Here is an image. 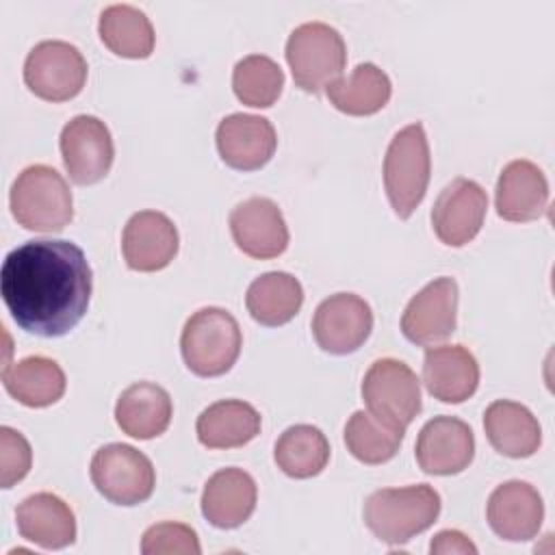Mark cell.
<instances>
[{"label": "cell", "mask_w": 555, "mask_h": 555, "mask_svg": "<svg viewBox=\"0 0 555 555\" xmlns=\"http://www.w3.org/2000/svg\"><path fill=\"white\" fill-rule=\"evenodd\" d=\"M373 330V310L356 293H334L323 299L312 317L317 345L334 356H347L364 345Z\"/></svg>", "instance_id": "12"}, {"label": "cell", "mask_w": 555, "mask_h": 555, "mask_svg": "<svg viewBox=\"0 0 555 555\" xmlns=\"http://www.w3.org/2000/svg\"><path fill=\"white\" fill-rule=\"evenodd\" d=\"M13 219L33 232H61L74 219V197L65 178L50 165H28L11 184Z\"/></svg>", "instance_id": "3"}, {"label": "cell", "mask_w": 555, "mask_h": 555, "mask_svg": "<svg viewBox=\"0 0 555 555\" xmlns=\"http://www.w3.org/2000/svg\"><path fill=\"white\" fill-rule=\"evenodd\" d=\"M414 455L427 475H457L475 457L473 429L457 416H434L421 427Z\"/></svg>", "instance_id": "15"}, {"label": "cell", "mask_w": 555, "mask_h": 555, "mask_svg": "<svg viewBox=\"0 0 555 555\" xmlns=\"http://www.w3.org/2000/svg\"><path fill=\"white\" fill-rule=\"evenodd\" d=\"M91 291L89 260L72 241H26L7 254L0 269V295L13 321L43 338L72 332L87 314Z\"/></svg>", "instance_id": "1"}, {"label": "cell", "mask_w": 555, "mask_h": 555, "mask_svg": "<svg viewBox=\"0 0 555 555\" xmlns=\"http://www.w3.org/2000/svg\"><path fill=\"white\" fill-rule=\"evenodd\" d=\"M284 87L282 67L264 54H247L232 69L234 95L251 108H269L275 104Z\"/></svg>", "instance_id": "32"}, {"label": "cell", "mask_w": 555, "mask_h": 555, "mask_svg": "<svg viewBox=\"0 0 555 555\" xmlns=\"http://www.w3.org/2000/svg\"><path fill=\"white\" fill-rule=\"evenodd\" d=\"M431 176V156L427 134L421 121H414L388 143L384 156V189L399 219H408L423 202Z\"/></svg>", "instance_id": "5"}, {"label": "cell", "mask_w": 555, "mask_h": 555, "mask_svg": "<svg viewBox=\"0 0 555 555\" xmlns=\"http://www.w3.org/2000/svg\"><path fill=\"white\" fill-rule=\"evenodd\" d=\"M258 488L254 477L236 466H228L208 477L202 492V514L217 529H236L256 509Z\"/></svg>", "instance_id": "21"}, {"label": "cell", "mask_w": 555, "mask_h": 555, "mask_svg": "<svg viewBox=\"0 0 555 555\" xmlns=\"http://www.w3.org/2000/svg\"><path fill=\"white\" fill-rule=\"evenodd\" d=\"M243 334L238 321L219 306H206L193 312L180 334V351L191 373L199 377H219L238 360Z\"/></svg>", "instance_id": "4"}, {"label": "cell", "mask_w": 555, "mask_h": 555, "mask_svg": "<svg viewBox=\"0 0 555 555\" xmlns=\"http://www.w3.org/2000/svg\"><path fill=\"white\" fill-rule=\"evenodd\" d=\"M284 54L295 85L306 93L327 89L340 78L347 65L345 39L325 22H306L297 26L288 35Z\"/></svg>", "instance_id": "6"}, {"label": "cell", "mask_w": 555, "mask_h": 555, "mask_svg": "<svg viewBox=\"0 0 555 555\" xmlns=\"http://www.w3.org/2000/svg\"><path fill=\"white\" fill-rule=\"evenodd\" d=\"M260 412L241 399H221L202 410L197 440L208 449H236L260 434Z\"/></svg>", "instance_id": "25"}, {"label": "cell", "mask_w": 555, "mask_h": 555, "mask_svg": "<svg viewBox=\"0 0 555 555\" xmlns=\"http://www.w3.org/2000/svg\"><path fill=\"white\" fill-rule=\"evenodd\" d=\"M171 416V397L154 382L130 384L115 403V421L119 429L137 440H150L165 434Z\"/></svg>", "instance_id": "24"}, {"label": "cell", "mask_w": 555, "mask_h": 555, "mask_svg": "<svg viewBox=\"0 0 555 555\" xmlns=\"http://www.w3.org/2000/svg\"><path fill=\"white\" fill-rule=\"evenodd\" d=\"M15 525L24 540L48 548H65L76 540V516L72 507L52 492H35L15 509Z\"/></svg>", "instance_id": "22"}, {"label": "cell", "mask_w": 555, "mask_h": 555, "mask_svg": "<svg viewBox=\"0 0 555 555\" xmlns=\"http://www.w3.org/2000/svg\"><path fill=\"white\" fill-rule=\"evenodd\" d=\"M429 551L436 555H449V553H464V555H475L477 546L462 533L455 529H444L438 531L429 544Z\"/></svg>", "instance_id": "35"}, {"label": "cell", "mask_w": 555, "mask_h": 555, "mask_svg": "<svg viewBox=\"0 0 555 555\" xmlns=\"http://www.w3.org/2000/svg\"><path fill=\"white\" fill-rule=\"evenodd\" d=\"M483 429L492 449L507 457H529L542 444L538 418L518 401H492L483 412Z\"/></svg>", "instance_id": "23"}, {"label": "cell", "mask_w": 555, "mask_h": 555, "mask_svg": "<svg viewBox=\"0 0 555 555\" xmlns=\"http://www.w3.org/2000/svg\"><path fill=\"white\" fill-rule=\"evenodd\" d=\"M33 464L28 440L13 427H0V486L11 488L22 481Z\"/></svg>", "instance_id": "34"}, {"label": "cell", "mask_w": 555, "mask_h": 555, "mask_svg": "<svg viewBox=\"0 0 555 555\" xmlns=\"http://www.w3.org/2000/svg\"><path fill=\"white\" fill-rule=\"evenodd\" d=\"M217 150L221 160L238 171H256L264 167L275 147L278 134L273 124L262 115L232 113L217 126Z\"/></svg>", "instance_id": "17"}, {"label": "cell", "mask_w": 555, "mask_h": 555, "mask_svg": "<svg viewBox=\"0 0 555 555\" xmlns=\"http://www.w3.org/2000/svg\"><path fill=\"white\" fill-rule=\"evenodd\" d=\"M98 33L102 43L124 59H147L154 50V26L132 4H111L100 13Z\"/></svg>", "instance_id": "29"}, {"label": "cell", "mask_w": 555, "mask_h": 555, "mask_svg": "<svg viewBox=\"0 0 555 555\" xmlns=\"http://www.w3.org/2000/svg\"><path fill=\"white\" fill-rule=\"evenodd\" d=\"M440 507V494L427 483H416L371 492L364 501L362 516L377 540L399 546L429 529Z\"/></svg>", "instance_id": "2"}, {"label": "cell", "mask_w": 555, "mask_h": 555, "mask_svg": "<svg viewBox=\"0 0 555 555\" xmlns=\"http://www.w3.org/2000/svg\"><path fill=\"white\" fill-rule=\"evenodd\" d=\"M403 434V427H397L371 412L358 410L345 425V444L362 464H384L397 455Z\"/></svg>", "instance_id": "31"}, {"label": "cell", "mask_w": 555, "mask_h": 555, "mask_svg": "<svg viewBox=\"0 0 555 555\" xmlns=\"http://www.w3.org/2000/svg\"><path fill=\"white\" fill-rule=\"evenodd\" d=\"M7 392L26 408H48L65 395V373L56 360L26 356L2 369Z\"/></svg>", "instance_id": "26"}, {"label": "cell", "mask_w": 555, "mask_h": 555, "mask_svg": "<svg viewBox=\"0 0 555 555\" xmlns=\"http://www.w3.org/2000/svg\"><path fill=\"white\" fill-rule=\"evenodd\" d=\"M327 100L345 115L364 117L382 111L390 95L392 85L388 74L375 63H358L349 76H340L327 89Z\"/></svg>", "instance_id": "28"}, {"label": "cell", "mask_w": 555, "mask_h": 555, "mask_svg": "<svg viewBox=\"0 0 555 555\" xmlns=\"http://www.w3.org/2000/svg\"><path fill=\"white\" fill-rule=\"evenodd\" d=\"M63 167L76 184H95L113 167L115 145L108 126L95 115H76L61 130Z\"/></svg>", "instance_id": "10"}, {"label": "cell", "mask_w": 555, "mask_h": 555, "mask_svg": "<svg viewBox=\"0 0 555 555\" xmlns=\"http://www.w3.org/2000/svg\"><path fill=\"white\" fill-rule=\"evenodd\" d=\"M273 460L278 468L293 479H310L330 462V442L314 425H291L275 442Z\"/></svg>", "instance_id": "30"}, {"label": "cell", "mask_w": 555, "mask_h": 555, "mask_svg": "<svg viewBox=\"0 0 555 555\" xmlns=\"http://www.w3.org/2000/svg\"><path fill=\"white\" fill-rule=\"evenodd\" d=\"M486 212L488 195L483 186L470 178H453L434 202L431 225L444 245L462 247L479 234Z\"/></svg>", "instance_id": "13"}, {"label": "cell", "mask_w": 555, "mask_h": 555, "mask_svg": "<svg viewBox=\"0 0 555 555\" xmlns=\"http://www.w3.org/2000/svg\"><path fill=\"white\" fill-rule=\"evenodd\" d=\"M423 384L442 403H462L479 386V364L464 345L427 347L423 360Z\"/></svg>", "instance_id": "20"}, {"label": "cell", "mask_w": 555, "mask_h": 555, "mask_svg": "<svg viewBox=\"0 0 555 555\" xmlns=\"http://www.w3.org/2000/svg\"><path fill=\"white\" fill-rule=\"evenodd\" d=\"M24 82L41 100H72L87 82V61L82 52L67 41H39L26 54Z\"/></svg>", "instance_id": "8"}, {"label": "cell", "mask_w": 555, "mask_h": 555, "mask_svg": "<svg viewBox=\"0 0 555 555\" xmlns=\"http://www.w3.org/2000/svg\"><path fill=\"white\" fill-rule=\"evenodd\" d=\"M230 232L236 247L256 260L278 258L288 247V225L280 206L269 197H249L230 212Z\"/></svg>", "instance_id": "14"}, {"label": "cell", "mask_w": 555, "mask_h": 555, "mask_svg": "<svg viewBox=\"0 0 555 555\" xmlns=\"http://www.w3.org/2000/svg\"><path fill=\"white\" fill-rule=\"evenodd\" d=\"M496 215L505 221L527 223L540 219L548 206V180L544 171L525 158L503 167L494 191Z\"/></svg>", "instance_id": "19"}, {"label": "cell", "mask_w": 555, "mask_h": 555, "mask_svg": "<svg viewBox=\"0 0 555 555\" xmlns=\"http://www.w3.org/2000/svg\"><path fill=\"white\" fill-rule=\"evenodd\" d=\"M460 291L453 278H436L423 286L401 314L403 336L421 347L447 340L457 325Z\"/></svg>", "instance_id": "11"}, {"label": "cell", "mask_w": 555, "mask_h": 555, "mask_svg": "<svg viewBox=\"0 0 555 555\" xmlns=\"http://www.w3.org/2000/svg\"><path fill=\"white\" fill-rule=\"evenodd\" d=\"M143 555H199V538L184 522L165 520L145 529L141 535Z\"/></svg>", "instance_id": "33"}, {"label": "cell", "mask_w": 555, "mask_h": 555, "mask_svg": "<svg viewBox=\"0 0 555 555\" xmlns=\"http://www.w3.org/2000/svg\"><path fill=\"white\" fill-rule=\"evenodd\" d=\"M486 518L499 538L527 542L535 538L542 527L544 503L531 483L512 479L492 490L486 503Z\"/></svg>", "instance_id": "18"}, {"label": "cell", "mask_w": 555, "mask_h": 555, "mask_svg": "<svg viewBox=\"0 0 555 555\" xmlns=\"http://www.w3.org/2000/svg\"><path fill=\"white\" fill-rule=\"evenodd\" d=\"M360 390L371 414L403 429L423 408L416 373L397 358L375 360L364 373Z\"/></svg>", "instance_id": "9"}, {"label": "cell", "mask_w": 555, "mask_h": 555, "mask_svg": "<svg viewBox=\"0 0 555 555\" xmlns=\"http://www.w3.org/2000/svg\"><path fill=\"white\" fill-rule=\"evenodd\" d=\"M180 236L173 221L158 210L134 212L121 232V254L132 271L154 273L178 254Z\"/></svg>", "instance_id": "16"}, {"label": "cell", "mask_w": 555, "mask_h": 555, "mask_svg": "<svg viewBox=\"0 0 555 555\" xmlns=\"http://www.w3.org/2000/svg\"><path fill=\"white\" fill-rule=\"evenodd\" d=\"M301 304L304 286L286 271H269L258 275L245 293L247 312L254 321L267 327H280L295 319Z\"/></svg>", "instance_id": "27"}, {"label": "cell", "mask_w": 555, "mask_h": 555, "mask_svg": "<svg viewBox=\"0 0 555 555\" xmlns=\"http://www.w3.org/2000/svg\"><path fill=\"white\" fill-rule=\"evenodd\" d=\"M95 490L115 505H139L156 486V470L145 453L132 444L111 442L100 447L89 466Z\"/></svg>", "instance_id": "7"}]
</instances>
